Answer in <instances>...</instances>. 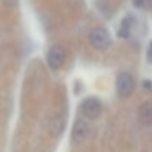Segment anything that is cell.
<instances>
[{"label": "cell", "mask_w": 152, "mask_h": 152, "mask_svg": "<svg viewBox=\"0 0 152 152\" xmlns=\"http://www.w3.org/2000/svg\"><path fill=\"white\" fill-rule=\"evenodd\" d=\"M90 133V125L85 121H78L73 125V131H72V137L76 143H81L88 137Z\"/></svg>", "instance_id": "5"}, {"label": "cell", "mask_w": 152, "mask_h": 152, "mask_svg": "<svg viewBox=\"0 0 152 152\" xmlns=\"http://www.w3.org/2000/svg\"><path fill=\"white\" fill-rule=\"evenodd\" d=\"M134 5H136L137 8H143V6L146 5V0H134Z\"/></svg>", "instance_id": "8"}, {"label": "cell", "mask_w": 152, "mask_h": 152, "mask_svg": "<svg viewBox=\"0 0 152 152\" xmlns=\"http://www.w3.org/2000/svg\"><path fill=\"white\" fill-rule=\"evenodd\" d=\"M133 21H134V20H133L131 15H128V17L122 21L121 28H119V36H121V37H128V36H130L131 28H133V24H134Z\"/></svg>", "instance_id": "7"}, {"label": "cell", "mask_w": 152, "mask_h": 152, "mask_svg": "<svg viewBox=\"0 0 152 152\" xmlns=\"http://www.w3.org/2000/svg\"><path fill=\"white\" fill-rule=\"evenodd\" d=\"M3 2H5V5H8V6H17L18 0H3Z\"/></svg>", "instance_id": "9"}, {"label": "cell", "mask_w": 152, "mask_h": 152, "mask_svg": "<svg viewBox=\"0 0 152 152\" xmlns=\"http://www.w3.org/2000/svg\"><path fill=\"white\" fill-rule=\"evenodd\" d=\"M64 61H66V51L61 46L55 45L48 51V64L52 70H58L64 64Z\"/></svg>", "instance_id": "3"}, {"label": "cell", "mask_w": 152, "mask_h": 152, "mask_svg": "<svg viewBox=\"0 0 152 152\" xmlns=\"http://www.w3.org/2000/svg\"><path fill=\"white\" fill-rule=\"evenodd\" d=\"M148 60H149V61H152V42H151V45H149V54H148Z\"/></svg>", "instance_id": "10"}, {"label": "cell", "mask_w": 152, "mask_h": 152, "mask_svg": "<svg viewBox=\"0 0 152 152\" xmlns=\"http://www.w3.org/2000/svg\"><path fill=\"white\" fill-rule=\"evenodd\" d=\"M139 118H140V122L143 125H151L152 124V103L151 102H146L140 106Z\"/></svg>", "instance_id": "6"}, {"label": "cell", "mask_w": 152, "mask_h": 152, "mask_svg": "<svg viewBox=\"0 0 152 152\" xmlns=\"http://www.w3.org/2000/svg\"><path fill=\"white\" fill-rule=\"evenodd\" d=\"M90 43L96 48V49H100V51H104L110 46L112 43V39H110V34L106 28L103 27H96L90 31Z\"/></svg>", "instance_id": "1"}, {"label": "cell", "mask_w": 152, "mask_h": 152, "mask_svg": "<svg viewBox=\"0 0 152 152\" xmlns=\"http://www.w3.org/2000/svg\"><path fill=\"white\" fill-rule=\"evenodd\" d=\"M100 112H102V103L96 97H88V99L84 100V103H82V113L85 115V118L96 119V118H99Z\"/></svg>", "instance_id": "4"}, {"label": "cell", "mask_w": 152, "mask_h": 152, "mask_svg": "<svg viewBox=\"0 0 152 152\" xmlns=\"http://www.w3.org/2000/svg\"><path fill=\"white\" fill-rule=\"evenodd\" d=\"M134 90V79L130 73H119L116 78V91L121 97H128Z\"/></svg>", "instance_id": "2"}]
</instances>
